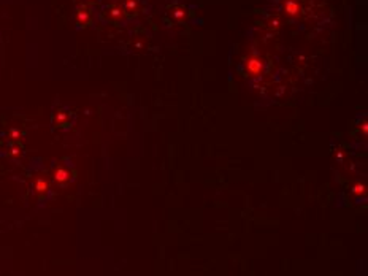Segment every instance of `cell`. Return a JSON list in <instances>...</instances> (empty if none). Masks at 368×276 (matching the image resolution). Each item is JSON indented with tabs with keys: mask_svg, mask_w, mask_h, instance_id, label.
Segmentation results:
<instances>
[{
	"mask_svg": "<svg viewBox=\"0 0 368 276\" xmlns=\"http://www.w3.org/2000/svg\"><path fill=\"white\" fill-rule=\"evenodd\" d=\"M56 179H57V181H60V183L67 181V179H68L67 170H65V168H59L57 172H56Z\"/></svg>",
	"mask_w": 368,
	"mask_h": 276,
	"instance_id": "6da1fadb",
	"label": "cell"
},
{
	"mask_svg": "<svg viewBox=\"0 0 368 276\" xmlns=\"http://www.w3.org/2000/svg\"><path fill=\"white\" fill-rule=\"evenodd\" d=\"M46 187H48V184L45 181H38L37 183V189L38 191H46Z\"/></svg>",
	"mask_w": 368,
	"mask_h": 276,
	"instance_id": "7a4b0ae2",
	"label": "cell"
}]
</instances>
